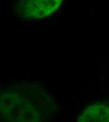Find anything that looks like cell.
Instances as JSON below:
<instances>
[{
  "mask_svg": "<svg viewBox=\"0 0 109 122\" xmlns=\"http://www.w3.org/2000/svg\"><path fill=\"white\" fill-rule=\"evenodd\" d=\"M62 0H19V15L26 19H38L51 15L60 6Z\"/></svg>",
  "mask_w": 109,
  "mask_h": 122,
  "instance_id": "obj_1",
  "label": "cell"
}]
</instances>
